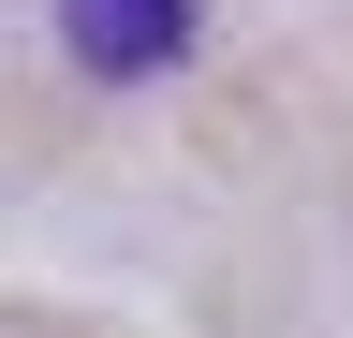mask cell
<instances>
[{
    "label": "cell",
    "mask_w": 353,
    "mask_h": 338,
    "mask_svg": "<svg viewBox=\"0 0 353 338\" xmlns=\"http://www.w3.org/2000/svg\"><path fill=\"white\" fill-rule=\"evenodd\" d=\"M59 45L132 89V74H162L176 45H192V15H176V0H59Z\"/></svg>",
    "instance_id": "obj_1"
}]
</instances>
